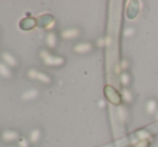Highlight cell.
<instances>
[{
  "label": "cell",
  "mask_w": 158,
  "mask_h": 147,
  "mask_svg": "<svg viewBox=\"0 0 158 147\" xmlns=\"http://www.w3.org/2000/svg\"><path fill=\"white\" fill-rule=\"evenodd\" d=\"M40 56L43 59L44 64H46V65H60V64L64 63V60L61 57L52 56L46 51H41Z\"/></svg>",
  "instance_id": "6da1fadb"
},
{
  "label": "cell",
  "mask_w": 158,
  "mask_h": 147,
  "mask_svg": "<svg viewBox=\"0 0 158 147\" xmlns=\"http://www.w3.org/2000/svg\"><path fill=\"white\" fill-rule=\"evenodd\" d=\"M2 59L4 60V62H6L8 65H10V66L16 65V60H15V57L13 56V55L9 54V53H2Z\"/></svg>",
  "instance_id": "7a4b0ae2"
},
{
  "label": "cell",
  "mask_w": 158,
  "mask_h": 147,
  "mask_svg": "<svg viewBox=\"0 0 158 147\" xmlns=\"http://www.w3.org/2000/svg\"><path fill=\"white\" fill-rule=\"evenodd\" d=\"M17 133L14 132V131H6V132H3V134H2V137H3L4 141L6 142H11L13 141V140L17 139Z\"/></svg>",
  "instance_id": "3957f363"
},
{
  "label": "cell",
  "mask_w": 158,
  "mask_h": 147,
  "mask_svg": "<svg viewBox=\"0 0 158 147\" xmlns=\"http://www.w3.org/2000/svg\"><path fill=\"white\" fill-rule=\"evenodd\" d=\"M37 95H38L37 90H29V91H26V92L22 95V99L25 100V101H29V100L35 99Z\"/></svg>",
  "instance_id": "277c9868"
},
{
  "label": "cell",
  "mask_w": 158,
  "mask_h": 147,
  "mask_svg": "<svg viewBox=\"0 0 158 147\" xmlns=\"http://www.w3.org/2000/svg\"><path fill=\"white\" fill-rule=\"evenodd\" d=\"M40 137H41V132H40L39 129H35V130L30 133V141H31L32 143H37L40 140Z\"/></svg>",
  "instance_id": "5b68a950"
},
{
  "label": "cell",
  "mask_w": 158,
  "mask_h": 147,
  "mask_svg": "<svg viewBox=\"0 0 158 147\" xmlns=\"http://www.w3.org/2000/svg\"><path fill=\"white\" fill-rule=\"evenodd\" d=\"M0 75H1L2 77H6V78L11 77L10 69L6 67V65H4V64H2V63H0Z\"/></svg>",
  "instance_id": "8992f818"
},
{
  "label": "cell",
  "mask_w": 158,
  "mask_h": 147,
  "mask_svg": "<svg viewBox=\"0 0 158 147\" xmlns=\"http://www.w3.org/2000/svg\"><path fill=\"white\" fill-rule=\"evenodd\" d=\"M46 43H48V46L51 47V48H53V47L56 44V37H55V35L53 34V33H50V34L46 36Z\"/></svg>",
  "instance_id": "52a82bcc"
},
{
  "label": "cell",
  "mask_w": 158,
  "mask_h": 147,
  "mask_svg": "<svg viewBox=\"0 0 158 147\" xmlns=\"http://www.w3.org/2000/svg\"><path fill=\"white\" fill-rule=\"evenodd\" d=\"M35 79L40 80V81H42V82H50L51 81L50 77H48V76H46L45 74L39 73V72H38L37 75H35Z\"/></svg>",
  "instance_id": "ba28073f"
},
{
  "label": "cell",
  "mask_w": 158,
  "mask_h": 147,
  "mask_svg": "<svg viewBox=\"0 0 158 147\" xmlns=\"http://www.w3.org/2000/svg\"><path fill=\"white\" fill-rule=\"evenodd\" d=\"M74 35H77V30H66L63 33V37L64 38H71Z\"/></svg>",
  "instance_id": "9c48e42d"
},
{
  "label": "cell",
  "mask_w": 158,
  "mask_h": 147,
  "mask_svg": "<svg viewBox=\"0 0 158 147\" xmlns=\"http://www.w3.org/2000/svg\"><path fill=\"white\" fill-rule=\"evenodd\" d=\"M89 47L87 44H80V46H77L75 47V50L79 51V52H83V51H86Z\"/></svg>",
  "instance_id": "30bf717a"
},
{
  "label": "cell",
  "mask_w": 158,
  "mask_h": 147,
  "mask_svg": "<svg viewBox=\"0 0 158 147\" xmlns=\"http://www.w3.org/2000/svg\"><path fill=\"white\" fill-rule=\"evenodd\" d=\"M19 147H28V142H27V140L24 139V137H21V139H19Z\"/></svg>",
  "instance_id": "8fae6325"
},
{
  "label": "cell",
  "mask_w": 158,
  "mask_h": 147,
  "mask_svg": "<svg viewBox=\"0 0 158 147\" xmlns=\"http://www.w3.org/2000/svg\"><path fill=\"white\" fill-rule=\"evenodd\" d=\"M37 70L35 69H30L29 72H28V76H29L30 78H32V79H35V75H37Z\"/></svg>",
  "instance_id": "7c38bea8"
}]
</instances>
